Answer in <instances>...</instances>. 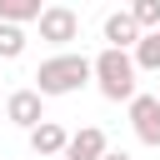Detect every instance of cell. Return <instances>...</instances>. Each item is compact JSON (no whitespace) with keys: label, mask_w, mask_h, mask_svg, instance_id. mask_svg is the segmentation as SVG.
<instances>
[{"label":"cell","mask_w":160,"mask_h":160,"mask_svg":"<svg viewBox=\"0 0 160 160\" xmlns=\"http://www.w3.org/2000/svg\"><path fill=\"white\" fill-rule=\"evenodd\" d=\"M85 85H90V55H80V50H55L50 60H40L30 90H40V95L50 100V95H75V90H85Z\"/></svg>","instance_id":"obj_1"},{"label":"cell","mask_w":160,"mask_h":160,"mask_svg":"<svg viewBox=\"0 0 160 160\" xmlns=\"http://www.w3.org/2000/svg\"><path fill=\"white\" fill-rule=\"evenodd\" d=\"M135 60H130V50H115V45H105L95 60H90V80H95V90L105 95V100H130V95H140L135 90Z\"/></svg>","instance_id":"obj_2"},{"label":"cell","mask_w":160,"mask_h":160,"mask_svg":"<svg viewBox=\"0 0 160 160\" xmlns=\"http://www.w3.org/2000/svg\"><path fill=\"white\" fill-rule=\"evenodd\" d=\"M35 25H40V40L55 50H70V40H80V15L70 5H45Z\"/></svg>","instance_id":"obj_3"},{"label":"cell","mask_w":160,"mask_h":160,"mask_svg":"<svg viewBox=\"0 0 160 160\" xmlns=\"http://www.w3.org/2000/svg\"><path fill=\"white\" fill-rule=\"evenodd\" d=\"M125 105H130V130H135V140L160 150V100H155V95H130Z\"/></svg>","instance_id":"obj_4"},{"label":"cell","mask_w":160,"mask_h":160,"mask_svg":"<svg viewBox=\"0 0 160 160\" xmlns=\"http://www.w3.org/2000/svg\"><path fill=\"white\" fill-rule=\"evenodd\" d=\"M5 120L10 125H20V130H35L40 120H45V95L40 90H10V100H5Z\"/></svg>","instance_id":"obj_5"},{"label":"cell","mask_w":160,"mask_h":160,"mask_svg":"<svg viewBox=\"0 0 160 160\" xmlns=\"http://www.w3.org/2000/svg\"><path fill=\"white\" fill-rule=\"evenodd\" d=\"M110 150V135L100 130V125H80V130H70V140H65V160H100Z\"/></svg>","instance_id":"obj_6"},{"label":"cell","mask_w":160,"mask_h":160,"mask_svg":"<svg viewBox=\"0 0 160 160\" xmlns=\"http://www.w3.org/2000/svg\"><path fill=\"white\" fill-rule=\"evenodd\" d=\"M100 35H105V45H115V50H130L145 30L130 20V10H115V15H105V25H100Z\"/></svg>","instance_id":"obj_7"},{"label":"cell","mask_w":160,"mask_h":160,"mask_svg":"<svg viewBox=\"0 0 160 160\" xmlns=\"http://www.w3.org/2000/svg\"><path fill=\"white\" fill-rule=\"evenodd\" d=\"M25 135H30V150H35V155H60L65 140H70V130H65L60 120H40V125L25 130Z\"/></svg>","instance_id":"obj_8"},{"label":"cell","mask_w":160,"mask_h":160,"mask_svg":"<svg viewBox=\"0 0 160 160\" xmlns=\"http://www.w3.org/2000/svg\"><path fill=\"white\" fill-rule=\"evenodd\" d=\"M25 45H30L25 25H10V20H0V65H5V60H20V55H25Z\"/></svg>","instance_id":"obj_9"},{"label":"cell","mask_w":160,"mask_h":160,"mask_svg":"<svg viewBox=\"0 0 160 160\" xmlns=\"http://www.w3.org/2000/svg\"><path fill=\"white\" fill-rule=\"evenodd\" d=\"M40 0H0V20H10V25H35L40 20Z\"/></svg>","instance_id":"obj_10"},{"label":"cell","mask_w":160,"mask_h":160,"mask_svg":"<svg viewBox=\"0 0 160 160\" xmlns=\"http://www.w3.org/2000/svg\"><path fill=\"white\" fill-rule=\"evenodd\" d=\"M130 60H135V70H160V40L145 30V35L130 45Z\"/></svg>","instance_id":"obj_11"},{"label":"cell","mask_w":160,"mask_h":160,"mask_svg":"<svg viewBox=\"0 0 160 160\" xmlns=\"http://www.w3.org/2000/svg\"><path fill=\"white\" fill-rule=\"evenodd\" d=\"M130 20L140 30H155L160 25V0H130Z\"/></svg>","instance_id":"obj_12"},{"label":"cell","mask_w":160,"mask_h":160,"mask_svg":"<svg viewBox=\"0 0 160 160\" xmlns=\"http://www.w3.org/2000/svg\"><path fill=\"white\" fill-rule=\"evenodd\" d=\"M100 160H135V155H130V150H105Z\"/></svg>","instance_id":"obj_13"},{"label":"cell","mask_w":160,"mask_h":160,"mask_svg":"<svg viewBox=\"0 0 160 160\" xmlns=\"http://www.w3.org/2000/svg\"><path fill=\"white\" fill-rule=\"evenodd\" d=\"M150 35H155V40H160V25H155V30H150Z\"/></svg>","instance_id":"obj_14"},{"label":"cell","mask_w":160,"mask_h":160,"mask_svg":"<svg viewBox=\"0 0 160 160\" xmlns=\"http://www.w3.org/2000/svg\"><path fill=\"white\" fill-rule=\"evenodd\" d=\"M155 100H160V95H155Z\"/></svg>","instance_id":"obj_15"}]
</instances>
